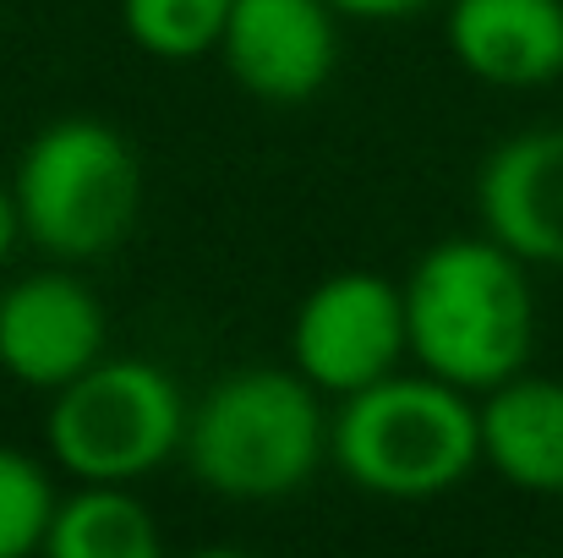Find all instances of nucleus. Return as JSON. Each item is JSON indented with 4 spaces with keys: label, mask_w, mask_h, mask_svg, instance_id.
Returning <instances> with one entry per match:
<instances>
[{
    "label": "nucleus",
    "mask_w": 563,
    "mask_h": 558,
    "mask_svg": "<svg viewBox=\"0 0 563 558\" xmlns=\"http://www.w3.org/2000/svg\"><path fill=\"white\" fill-rule=\"evenodd\" d=\"M191 477L241 504L285 499L329 460V416L318 383L296 368H235L208 383L187 416Z\"/></svg>",
    "instance_id": "f03ea898"
},
{
    "label": "nucleus",
    "mask_w": 563,
    "mask_h": 558,
    "mask_svg": "<svg viewBox=\"0 0 563 558\" xmlns=\"http://www.w3.org/2000/svg\"><path fill=\"white\" fill-rule=\"evenodd\" d=\"M191 405L148 357H99L55 389L44 416L49 460L71 482H143L187 444Z\"/></svg>",
    "instance_id": "39448f33"
},
{
    "label": "nucleus",
    "mask_w": 563,
    "mask_h": 558,
    "mask_svg": "<svg viewBox=\"0 0 563 558\" xmlns=\"http://www.w3.org/2000/svg\"><path fill=\"white\" fill-rule=\"evenodd\" d=\"M410 357L405 291L373 269H340L318 280L290 318V368L318 394H356L399 372Z\"/></svg>",
    "instance_id": "423d86ee"
},
{
    "label": "nucleus",
    "mask_w": 563,
    "mask_h": 558,
    "mask_svg": "<svg viewBox=\"0 0 563 558\" xmlns=\"http://www.w3.org/2000/svg\"><path fill=\"white\" fill-rule=\"evenodd\" d=\"M476 214L526 269H563V127L498 143L476 176Z\"/></svg>",
    "instance_id": "1a4fd4ad"
},
{
    "label": "nucleus",
    "mask_w": 563,
    "mask_h": 558,
    "mask_svg": "<svg viewBox=\"0 0 563 558\" xmlns=\"http://www.w3.org/2000/svg\"><path fill=\"white\" fill-rule=\"evenodd\" d=\"M340 17H362V22H394V17H416L432 0H329Z\"/></svg>",
    "instance_id": "2eb2a0df"
},
{
    "label": "nucleus",
    "mask_w": 563,
    "mask_h": 558,
    "mask_svg": "<svg viewBox=\"0 0 563 558\" xmlns=\"http://www.w3.org/2000/svg\"><path fill=\"white\" fill-rule=\"evenodd\" d=\"M235 0H121L126 39L154 61H197L224 39Z\"/></svg>",
    "instance_id": "ddd939ff"
},
{
    "label": "nucleus",
    "mask_w": 563,
    "mask_h": 558,
    "mask_svg": "<svg viewBox=\"0 0 563 558\" xmlns=\"http://www.w3.org/2000/svg\"><path fill=\"white\" fill-rule=\"evenodd\" d=\"M22 236L55 263H93L115 252L143 208V165L132 143L93 116H60L38 127L16 160Z\"/></svg>",
    "instance_id": "20e7f679"
},
{
    "label": "nucleus",
    "mask_w": 563,
    "mask_h": 558,
    "mask_svg": "<svg viewBox=\"0 0 563 558\" xmlns=\"http://www.w3.org/2000/svg\"><path fill=\"white\" fill-rule=\"evenodd\" d=\"M482 460L520 493H563V383L515 372L476 405Z\"/></svg>",
    "instance_id": "9b49d317"
},
{
    "label": "nucleus",
    "mask_w": 563,
    "mask_h": 558,
    "mask_svg": "<svg viewBox=\"0 0 563 558\" xmlns=\"http://www.w3.org/2000/svg\"><path fill=\"white\" fill-rule=\"evenodd\" d=\"M329 460L373 499H438L482 466V422L465 389L432 372H388L340 400Z\"/></svg>",
    "instance_id": "7ed1b4c3"
},
{
    "label": "nucleus",
    "mask_w": 563,
    "mask_h": 558,
    "mask_svg": "<svg viewBox=\"0 0 563 558\" xmlns=\"http://www.w3.org/2000/svg\"><path fill=\"white\" fill-rule=\"evenodd\" d=\"M110 346V318L99 296L66 269H33L0 291V372L55 394Z\"/></svg>",
    "instance_id": "0eeeda50"
},
{
    "label": "nucleus",
    "mask_w": 563,
    "mask_h": 558,
    "mask_svg": "<svg viewBox=\"0 0 563 558\" xmlns=\"http://www.w3.org/2000/svg\"><path fill=\"white\" fill-rule=\"evenodd\" d=\"M55 482L49 471L0 444V558H27L44 554V532H49V515H55Z\"/></svg>",
    "instance_id": "4468645a"
},
{
    "label": "nucleus",
    "mask_w": 563,
    "mask_h": 558,
    "mask_svg": "<svg viewBox=\"0 0 563 558\" xmlns=\"http://www.w3.org/2000/svg\"><path fill=\"white\" fill-rule=\"evenodd\" d=\"M16 241H22V208H16V192L0 182V263L11 258Z\"/></svg>",
    "instance_id": "dca6fc26"
},
{
    "label": "nucleus",
    "mask_w": 563,
    "mask_h": 558,
    "mask_svg": "<svg viewBox=\"0 0 563 558\" xmlns=\"http://www.w3.org/2000/svg\"><path fill=\"white\" fill-rule=\"evenodd\" d=\"M449 55L487 88L563 77V0H449Z\"/></svg>",
    "instance_id": "9d476101"
},
{
    "label": "nucleus",
    "mask_w": 563,
    "mask_h": 558,
    "mask_svg": "<svg viewBox=\"0 0 563 558\" xmlns=\"http://www.w3.org/2000/svg\"><path fill=\"white\" fill-rule=\"evenodd\" d=\"M340 11L329 0H235L219 55L224 72L268 105L323 94L340 66Z\"/></svg>",
    "instance_id": "6e6552de"
},
{
    "label": "nucleus",
    "mask_w": 563,
    "mask_h": 558,
    "mask_svg": "<svg viewBox=\"0 0 563 558\" xmlns=\"http://www.w3.org/2000/svg\"><path fill=\"white\" fill-rule=\"evenodd\" d=\"M159 521L132 493V482H77L44 532L49 558H159Z\"/></svg>",
    "instance_id": "f8f14e48"
},
{
    "label": "nucleus",
    "mask_w": 563,
    "mask_h": 558,
    "mask_svg": "<svg viewBox=\"0 0 563 558\" xmlns=\"http://www.w3.org/2000/svg\"><path fill=\"white\" fill-rule=\"evenodd\" d=\"M405 335L421 372L487 394L493 383L526 372L537 346V302L526 263L482 236H449L416 258L405 274Z\"/></svg>",
    "instance_id": "f257e3e1"
}]
</instances>
